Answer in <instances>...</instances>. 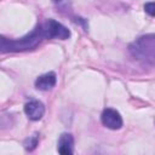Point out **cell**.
Here are the masks:
<instances>
[{
  "label": "cell",
  "instance_id": "cell-6",
  "mask_svg": "<svg viewBox=\"0 0 155 155\" xmlns=\"http://www.w3.org/2000/svg\"><path fill=\"white\" fill-rule=\"evenodd\" d=\"M57 151L62 155H71L74 153V137L70 133H62L58 139Z\"/></svg>",
  "mask_w": 155,
  "mask_h": 155
},
{
  "label": "cell",
  "instance_id": "cell-9",
  "mask_svg": "<svg viewBox=\"0 0 155 155\" xmlns=\"http://www.w3.org/2000/svg\"><path fill=\"white\" fill-rule=\"evenodd\" d=\"M144 11H145L149 16L155 17V1H153V2H147V4L144 5Z\"/></svg>",
  "mask_w": 155,
  "mask_h": 155
},
{
  "label": "cell",
  "instance_id": "cell-4",
  "mask_svg": "<svg viewBox=\"0 0 155 155\" xmlns=\"http://www.w3.org/2000/svg\"><path fill=\"white\" fill-rule=\"evenodd\" d=\"M101 120L102 124L110 130H120L124 125L122 121V116L120 115V113L113 108H107L103 110L102 115H101Z\"/></svg>",
  "mask_w": 155,
  "mask_h": 155
},
{
  "label": "cell",
  "instance_id": "cell-7",
  "mask_svg": "<svg viewBox=\"0 0 155 155\" xmlns=\"http://www.w3.org/2000/svg\"><path fill=\"white\" fill-rule=\"evenodd\" d=\"M56 82H57L56 74L53 71H50V73H46V74L40 75L35 80V87L38 90H40V91H48L52 87H54Z\"/></svg>",
  "mask_w": 155,
  "mask_h": 155
},
{
  "label": "cell",
  "instance_id": "cell-2",
  "mask_svg": "<svg viewBox=\"0 0 155 155\" xmlns=\"http://www.w3.org/2000/svg\"><path fill=\"white\" fill-rule=\"evenodd\" d=\"M44 39H46V33L42 24H39L33 31L24 35L21 39L8 40L5 36L0 39V51L2 53L6 52H22L27 50H31L36 47Z\"/></svg>",
  "mask_w": 155,
  "mask_h": 155
},
{
  "label": "cell",
  "instance_id": "cell-8",
  "mask_svg": "<svg viewBox=\"0 0 155 155\" xmlns=\"http://www.w3.org/2000/svg\"><path fill=\"white\" fill-rule=\"evenodd\" d=\"M38 142H39L38 134H34V136H30L29 138H27V139L24 140V148H25V150L33 151V150L36 148Z\"/></svg>",
  "mask_w": 155,
  "mask_h": 155
},
{
  "label": "cell",
  "instance_id": "cell-10",
  "mask_svg": "<svg viewBox=\"0 0 155 155\" xmlns=\"http://www.w3.org/2000/svg\"><path fill=\"white\" fill-rule=\"evenodd\" d=\"M54 2H59V1H62V0H53Z\"/></svg>",
  "mask_w": 155,
  "mask_h": 155
},
{
  "label": "cell",
  "instance_id": "cell-1",
  "mask_svg": "<svg viewBox=\"0 0 155 155\" xmlns=\"http://www.w3.org/2000/svg\"><path fill=\"white\" fill-rule=\"evenodd\" d=\"M130 56L139 64L155 67V34H145L128 45Z\"/></svg>",
  "mask_w": 155,
  "mask_h": 155
},
{
  "label": "cell",
  "instance_id": "cell-3",
  "mask_svg": "<svg viewBox=\"0 0 155 155\" xmlns=\"http://www.w3.org/2000/svg\"><path fill=\"white\" fill-rule=\"evenodd\" d=\"M42 25L46 33V39L67 40L70 36V30L54 19H47L45 23H42Z\"/></svg>",
  "mask_w": 155,
  "mask_h": 155
},
{
  "label": "cell",
  "instance_id": "cell-5",
  "mask_svg": "<svg viewBox=\"0 0 155 155\" xmlns=\"http://www.w3.org/2000/svg\"><path fill=\"white\" fill-rule=\"evenodd\" d=\"M24 113L30 120L38 121L45 114V105L40 101H29L24 105Z\"/></svg>",
  "mask_w": 155,
  "mask_h": 155
}]
</instances>
